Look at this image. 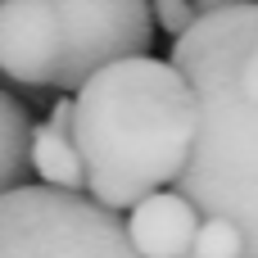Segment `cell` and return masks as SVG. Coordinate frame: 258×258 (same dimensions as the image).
I'll use <instances>...</instances> for the list:
<instances>
[{"mask_svg":"<svg viewBox=\"0 0 258 258\" xmlns=\"http://www.w3.org/2000/svg\"><path fill=\"white\" fill-rule=\"evenodd\" d=\"M27 159H32V177H41V186H59V190L86 186V168H82V154L73 141V95L68 91L50 104V113L41 122H32Z\"/></svg>","mask_w":258,"mask_h":258,"instance_id":"7","label":"cell"},{"mask_svg":"<svg viewBox=\"0 0 258 258\" xmlns=\"http://www.w3.org/2000/svg\"><path fill=\"white\" fill-rule=\"evenodd\" d=\"M168 63L195 91V145L172 186L240 231V258H258V5L200 14Z\"/></svg>","mask_w":258,"mask_h":258,"instance_id":"1","label":"cell"},{"mask_svg":"<svg viewBox=\"0 0 258 258\" xmlns=\"http://www.w3.org/2000/svg\"><path fill=\"white\" fill-rule=\"evenodd\" d=\"M63 27L54 0H0V73L23 86H54Z\"/></svg>","mask_w":258,"mask_h":258,"instance_id":"5","label":"cell"},{"mask_svg":"<svg viewBox=\"0 0 258 258\" xmlns=\"http://www.w3.org/2000/svg\"><path fill=\"white\" fill-rule=\"evenodd\" d=\"M195 258H240L245 254V240L231 222L222 218H200V231H195V245H190Z\"/></svg>","mask_w":258,"mask_h":258,"instance_id":"9","label":"cell"},{"mask_svg":"<svg viewBox=\"0 0 258 258\" xmlns=\"http://www.w3.org/2000/svg\"><path fill=\"white\" fill-rule=\"evenodd\" d=\"M27 141H32V113H27V104L14 91L0 86V195L32 181Z\"/></svg>","mask_w":258,"mask_h":258,"instance_id":"8","label":"cell"},{"mask_svg":"<svg viewBox=\"0 0 258 258\" xmlns=\"http://www.w3.org/2000/svg\"><path fill=\"white\" fill-rule=\"evenodd\" d=\"M127 240L136 245L141 258H186L200 231V209L172 186L145 195L141 204L127 209Z\"/></svg>","mask_w":258,"mask_h":258,"instance_id":"6","label":"cell"},{"mask_svg":"<svg viewBox=\"0 0 258 258\" xmlns=\"http://www.w3.org/2000/svg\"><path fill=\"white\" fill-rule=\"evenodd\" d=\"M186 258H195V254H186Z\"/></svg>","mask_w":258,"mask_h":258,"instance_id":"12","label":"cell"},{"mask_svg":"<svg viewBox=\"0 0 258 258\" xmlns=\"http://www.w3.org/2000/svg\"><path fill=\"white\" fill-rule=\"evenodd\" d=\"M0 258H141L122 213L82 190L14 186L0 195Z\"/></svg>","mask_w":258,"mask_h":258,"instance_id":"3","label":"cell"},{"mask_svg":"<svg viewBox=\"0 0 258 258\" xmlns=\"http://www.w3.org/2000/svg\"><path fill=\"white\" fill-rule=\"evenodd\" d=\"M63 27V59L54 73L59 91H77L95 68L132 54H150L154 14L150 0H54Z\"/></svg>","mask_w":258,"mask_h":258,"instance_id":"4","label":"cell"},{"mask_svg":"<svg viewBox=\"0 0 258 258\" xmlns=\"http://www.w3.org/2000/svg\"><path fill=\"white\" fill-rule=\"evenodd\" d=\"M73 95V141L86 168L82 195L127 213L177 181L195 145V91L150 54L95 68Z\"/></svg>","mask_w":258,"mask_h":258,"instance_id":"2","label":"cell"},{"mask_svg":"<svg viewBox=\"0 0 258 258\" xmlns=\"http://www.w3.org/2000/svg\"><path fill=\"white\" fill-rule=\"evenodd\" d=\"M150 14H154V23H159L168 36H181V32L195 23V5H190V0H150Z\"/></svg>","mask_w":258,"mask_h":258,"instance_id":"10","label":"cell"},{"mask_svg":"<svg viewBox=\"0 0 258 258\" xmlns=\"http://www.w3.org/2000/svg\"><path fill=\"white\" fill-rule=\"evenodd\" d=\"M190 5L200 18V14H222V9H240V5H258V0H190Z\"/></svg>","mask_w":258,"mask_h":258,"instance_id":"11","label":"cell"}]
</instances>
